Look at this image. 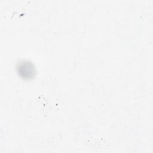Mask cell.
I'll return each mask as SVG.
<instances>
[{"mask_svg": "<svg viewBox=\"0 0 153 153\" xmlns=\"http://www.w3.org/2000/svg\"><path fill=\"white\" fill-rule=\"evenodd\" d=\"M18 75L24 79H30L35 75V68L33 63L27 60L20 62L17 66Z\"/></svg>", "mask_w": 153, "mask_h": 153, "instance_id": "1", "label": "cell"}]
</instances>
